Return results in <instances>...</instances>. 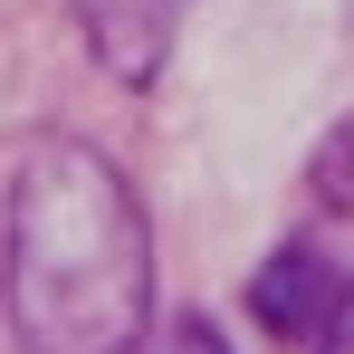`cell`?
<instances>
[{"mask_svg":"<svg viewBox=\"0 0 354 354\" xmlns=\"http://www.w3.org/2000/svg\"><path fill=\"white\" fill-rule=\"evenodd\" d=\"M0 306L29 354H134L153 326V221L96 144H29L10 163Z\"/></svg>","mask_w":354,"mask_h":354,"instance_id":"obj_1","label":"cell"},{"mask_svg":"<svg viewBox=\"0 0 354 354\" xmlns=\"http://www.w3.org/2000/svg\"><path fill=\"white\" fill-rule=\"evenodd\" d=\"M77 29L106 77L124 86H153L163 58H173V29H182V0H77Z\"/></svg>","mask_w":354,"mask_h":354,"instance_id":"obj_2","label":"cell"},{"mask_svg":"<svg viewBox=\"0 0 354 354\" xmlns=\"http://www.w3.org/2000/svg\"><path fill=\"white\" fill-rule=\"evenodd\" d=\"M335 306H345V278H335L316 249H278V259L259 268V288H249V316H259L268 335H288V345H316V335L335 326Z\"/></svg>","mask_w":354,"mask_h":354,"instance_id":"obj_3","label":"cell"},{"mask_svg":"<svg viewBox=\"0 0 354 354\" xmlns=\"http://www.w3.org/2000/svg\"><path fill=\"white\" fill-rule=\"evenodd\" d=\"M134 354H230V345H221L211 316H153V326L134 335Z\"/></svg>","mask_w":354,"mask_h":354,"instance_id":"obj_4","label":"cell"},{"mask_svg":"<svg viewBox=\"0 0 354 354\" xmlns=\"http://www.w3.org/2000/svg\"><path fill=\"white\" fill-rule=\"evenodd\" d=\"M316 192H326L335 211H354V124L326 144V153H316Z\"/></svg>","mask_w":354,"mask_h":354,"instance_id":"obj_5","label":"cell"},{"mask_svg":"<svg viewBox=\"0 0 354 354\" xmlns=\"http://www.w3.org/2000/svg\"><path fill=\"white\" fill-rule=\"evenodd\" d=\"M335 316H354V288H345V306H335Z\"/></svg>","mask_w":354,"mask_h":354,"instance_id":"obj_6","label":"cell"}]
</instances>
